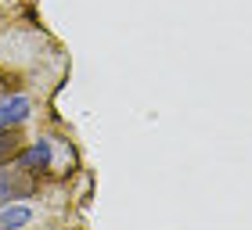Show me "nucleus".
<instances>
[{
  "label": "nucleus",
  "instance_id": "nucleus-1",
  "mask_svg": "<svg viewBox=\"0 0 252 230\" xmlns=\"http://www.w3.org/2000/svg\"><path fill=\"white\" fill-rule=\"evenodd\" d=\"M18 169L22 172H43V169H51V141H32L29 151H22L18 155Z\"/></svg>",
  "mask_w": 252,
  "mask_h": 230
},
{
  "label": "nucleus",
  "instance_id": "nucleus-2",
  "mask_svg": "<svg viewBox=\"0 0 252 230\" xmlns=\"http://www.w3.org/2000/svg\"><path fill=\"white\" fill-rule=\"evenodd\" d=\"M29 115H32L29 97H7V101H0V126H22Z\"/></svg>",
  "mask_w": 252,
  "mask_h": 230
},
{
  "label": "nucleus",
  "instance_id": "nucleus-3",
  "mask_svg": "<svg viewBox=\"0 0 252 230\" xmlns=\"http://www.w3.org/2000/svg\"><path fill=\"white\" fill-rule=\"evenodd\" d=\"M22 151V133L18 126H0V162H11Z\"/></svg>",
  "mask_w": 252,
  "mask_h": 230
},
{
  "label": "nucleus",
  "instance_id": "nucleus-4",
  "mask_svg": "<svg viewBox=\"0 0 252 230\" xmlns=\"http://www.w3.org/2000/svg\"><path fill=\"white\" fill-rule=\"evenodd\" d=\"M32 220V209L26 205H7V209H0V227H26Z\"/></svg>",
  "mask_w": 252,
  "mask_h": 230
}]
</instances>
